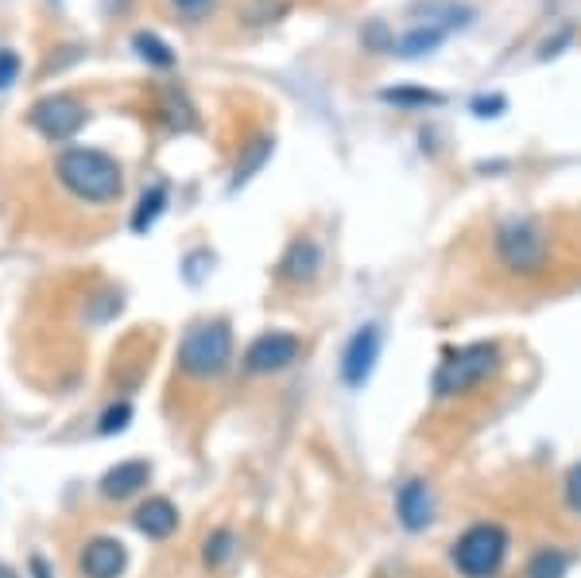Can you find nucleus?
Segmentation results:
<instances>
[{
    "mask_svg": "<svg viewBox=\"0 0 581 578\" xmlns=\"http://www.w3.org/2000/svg\"><path fill=\"white\" fill-rule=\"evenodd\" d=\"M55 179L70 199L109 207L124 194V167L101 148H66L55 156Z\"/></svg>",
    "mask_w": 581,
    "mask_h": 578,
    "instance_id": "obj_1",
    "label": "nucleus"
},
{
    "mask_svg": "<svg viewBox=\"0 0 581 578\" xmlns=\"http://www.w3.org/2000/svg\"><path fill=\"white\" fill-rule=\"evenodd\" d=\"M233 349H237V342H233L230 319H198L182 334L179 349H175V365L190 385H210L233 369Z\"/></svg>",
    "mask_w": 581,
    "mask_h": 578,
    "instance_id": "obj_2",
    "label": "nucleus"
},
{
    "mask_svg": "<svg viewBox=\"0 0 581 578\" xmlns=\"http://www.w3.org/2000/svg\"><path fill=\"white\" fill-rule=\"evenodd\" d=\"M492 248H496V260L504 273L519 276V280H532L543 268L550 265V237L543 230V222L527 214L504 218L492 233Z\"/></svg>",
    "mask_w": 581,
    "mask_h": 578,
    "instance_id": "obj_3",
    "label": "nucleus"
},
{
    "mask_svg": "<svg viewBox=\"0 0 581 578\" xmlns=\"http://www.w3.org/2000/svg\"><path fill=\"white\" fill-rule=\"evenodd\" d=\"M496 369H500L496 342H469V346L446 349V357L438 362V369H434V377H431L434 400L466 397L477 385H484Z\"/></svg>",
    "mask_w": 581,
    "mask_h": 578,
    "instance_id": "obj_4",
    "label": "nucleus"
},
{
    "mask_svg": "<svg viewBox=\"0 0 581 578\" xmlns=\"http://www.w3.org/2000/svg\"><path fill=\"white\" fill-rule=\"evenodd\" d=\"M512 552V536L504 524L496 521H477L454 540L450 563L461 578H496Z\"/></svg>",
    "mask_w": 581,
    "mask_h": 578,
    "instance_id": "obj_5",
    "label": "nucleus"
},
{
    "mask_svg": "<svg viewBox=\"0 0 581 578\" xmlns=\"http://www.w3.org/2000/svg\"><path fill=\"white\" fill-rule=\"evenodd\" d=\"M86 121H90V109L78 98H70V93H47V98H40L27 109V124L51 144L75 141Z\"/></svg>",
    "mask_w": 581,
    "mask_h": 578,
    "instance_id": "obj_6",
    "label": "nucleus"
},
{
    "mask_svg": "<svg viewBox=\"0 0 581 578\" xmlns=\"http://www.w3.org/2000/svg\"><path fill=\"white\" fill-rule=\"evenodd\" d=\"M303 357V338L291 331H264L248 342V349L241 354V369L248 377H276V373L291 369Z\"/></svg>",
    "mask_w": 581,
    "mask_h": 578,
    "instance_id": "obj_7",
    "label": "nucleus"
},
{
    "mask_svg": "<svg viewBox=\"0 0 581 578\" xmlns=\"http://www.w3.org/2000/svg\"><path fill=\"white\" fill-rule=\"evenodd\" d=\"M380 349H384V331L377 323H365L353 331V338L342 349V380L345 389H365L380 362Z\"/></svg>",
    "mask_w": 581,
    "mask_h": 578,
    "instance_id": "obj_8",
    "label": "nucleus"
},
{
    "mask_svg": "<svg viewBox=\"0 0 581 578\" xmlns=\"http://www.w3.org/2000/svg\"><path fill=\"white\" fill-rule=\"evenodd\" d=\"M322 265H326L322 245L311 237V233H299V237L283 248V256L276 260V280L287 284V288H303V284L319 280Z\"/></svg>",
    "mask_w": 581,
    "mask_h": 578,
    "instance_id": "obj_9",
    "label": "nucleus"
},
{
    "mask_svg": "<svg viewBox=\"0 0 581 578\" xmlns=\"http://www.w3.org/2000/svg\"><path fill=\"white\" fill-rule=\"evenodd\" d=\"M129 547L116 536H90L78 547V575L82 578H124Z\"/></svg>",
    "mask_w": 581,
    "mask_h": 578,
    "instance_id": "obj_10",
    "label": "nucleus"
},
{
    "mask_svg": "<svg viewBox=\"0 0 581 578\" xmlns=\"http://www.w3.org/2000/svg\"><path fill=\"white\" fill-rule=\"evenodd\" d=\"M395 516L407 532H426L434 524V489L426 478H407L395 489Z\"/></svg>",
    "mask_w": 581,
    "mask_h": 578,
    "instance_id": "obj_11",
    "label": "nucleus"
},
{
    "mask_svg": "<svg viewBox=\"0 0 581 578\" xmlns=\"http://www.w3.org/2000/svg\"><path fill=\"white\" fill-rule=\"evenodd\" d=\"M148 481H152L148 458H124V463L109 466V470L101 474L98 493L105 497V501H129V497H136Z\"/></svg>",
    "mask_w": 581,
    "mask_h": 578,
    "instance_id": "obj_12",
    "label": "nucleus"
},
{
    "mask_svg": "<svg viewBox=\"0 0 581 578\" xmlns=\"http://www.w3.org/2000/svg\"><path fill=\"white\" fill-rule=\"evenodd\" d=\"M132 524L139 536L148 540H171L179 532V504L171 497H148L132 509Z\"/></svg>",
    "mask_w": 581,
    "mask_h": 578,
    "instance_id": "obj_13",
    "label": "nucleus"
},
{
    "mask_svg": "<svg viewBox=\"0 0 581 578\" xmlns=\"http://www.w3.org/2000/svg\"><path fill=\"white\" fill-rule=\"evenodd\" d=\"M446 27L443 24H434V20H423V24H415L411 27L407 35H400V40L392 43V51L400 58H418V55H431L434 47H438V43L446 40Z\"/></svg>",
    "mask_w": 581,
    "mask_h": 578,
    "instance_id": "obj_14",
    "label": "nucleus"
},
{
    "mask_svg": "<svg viewBox=\"0 0 581 578\" xmlns=\"http://www.w3.org/2000/svg\"><path fill=\"white\" fill-rule=\"evenodd\" d=\"M237 547H241V540H237V532L233 529H213L210 536L202 540V567L205 570H222V567H230L233 559H237Z\"/></svg>",
    "mask_w": 581,
    "mask_h": 578,
    "instance_id": "obj_15",
    "label": "nucleus"
},
{
    "mask_svg": "<svg viewBox=\"0 0 581 578\" xmlns=\"http://www.w3.org/2000/svg\"><path fill=\"white\" fill-rule=\"evenodd\" d=\"M164 210H167V187H164V182H156V187H148L136 199V210H132V222H129L132 233H139V237H144V233H148L152 225L164 218Z\"/></svg>",
    "mask_w": 581,
    "mask_h": 578,
    "instance_id": "obj_16",
    "label": "nucleus"
},
{
    "mask_svg": "<svg viewBox=\"0 0 581 578\" xmlns=\"http://www.w3.org/2000/svg\"><path fill=\"white\" fill-rule=\"evenodd\" d=\"M271 148H276V141L271 136H256L253 144H245V156L237 159V171H233V187H245L253 175L264 171V164L271 159Z\"/></svg>",
    "mask_w": 581,
    "mask_h": 578,
    "instance_id": "obj_17",
    "label": "nucleus"
},
{
    "mask_svg": "<svg viewBox=\"0 0 581 578\" xmlns=\"http://www.w3.org/2000/svg\"><path fill=\"white\" fill-rule=\"evenodd\" d=\"M132 47H136V55L144 58L148 67H159V70L175 67V51L167 47V43L159 40L156 32H136V35H132Z\"/></svg>",
    "mask_w": 581,
    "mask_h": 578,
    "instance_id": "obj_18",
    "label": "nucleus"
},
{
    "mask_svg": "<svg viewBox=\"0 0 581 578\" xmlns=\"http://www.w3.org/2000/svg\"><path fill=\"white\" fill-rule=\"evenodd\" d=\"M570 570V555L562 547H539L527 563V578H566Z\"/></svg>",
    "mask_w": 581,
    "mask_h": 578,
    "instance_id": "obj_19",
    "label": "nucleus"
},
{
    "mask_svg": "<svg viewBox=\"0 0 581 578\" xmlns=\"http://www.w3.org/2000/svg\"><path fill=\"white\" fill-rule=\"evenodd\" d=\"M164 116H167V124H171V129H179V133H190V129L198 124L194 105H190V101L182 98V93H175V90L164 98Z\"/></svg>",
    "mask_w": 581,
    "mask_h": 578,
    "instance_id": "obj_20",
    "label": "nucleus"
},
{
    "mask_svg": "<svg viewBox=\"0 0 581 578\" xmlns=\"http://www.w3.org/2000/svg\"><path fill=\"white\" fill-rule=\"evenodd\" d=\"M132 420V404L129 400H116V404H109L105 412H101L98 420V435H116V431H124Z\"/></svg>",
    "mask_w": 581,
    "mask_h": 578,
    "instance_id": "obj_21",
    "label": "nucleus"
},
{
    "mask_svg": "<svg viewBox=\"0 0 581 578\" xmlns=\"http://www.w3.org/2000/svg\"><path fill=\"white\" fill-rule=\"evenodd\" d=\"M562 501H566V509H570L573 516H581V463H573L570 474H566V481H562Z\"/></svg>",
    "mask_w": 581,
    "mask_h": 578,
    "instance_id": "obj_22",
    "label": "nucleus"
},
{
    "mask_svg": "<svg viewBox=\"0 0 581 578\" xmlns=\"http://www.w3.org/2000/svg\"><path fill=\"white\" fill-rule=\"evenodd\" d=\"M384 101H395V105H438V93L431 90H384Z\"/></svg>",
    "mask_w": 581,
    "mask_h": 578,
    "instance_id": "obj_23",
    "label": "nucleus"
},
{
    "mask_svg": "<svg viewBox=\"0 0 581 578\" xmlns=\"http://www.w3.org/2000/svg\"><path fill=\"white\" fill-rule=\"evenodd\" d=\"M16 78H20V55L16 51H0V93L12 90Z\"/></svg>",
    "mask_w": 581,
    "mask_h": 578,
    "instance_id": "obj_24",
    "label": "nucleus"
},
{
    "mask_svg": "<svg viewBox=\"0 0 581 578\" xmlns=\"http://www.w3.org/2000/svg\"><path fill=\"white\" fill-rule=\"evenodd\" d=\"M217 0H171V9L179 12V16H187V20H202L205 12L213 9Z\"/></svg>",
    "mask_w": 581,
    "mask_h": 578,
    "instance_id": "obj_25",
    "label": "nucleus"
},
{
    "mask_svg": "<svg viewBox=\"0 0 581 578\" xmlns=\"http://www.w3.org/2000/svg\"><path fill=\"white\" fill-rule=\"evenodd\" d=\"M32 570H35V578H51V567L40 559V555H32Z\"/></svg>",
    "mask_w": 581,
    "mask_h": 578,
    "instance_id": "obj_26",
    "label": "nucleus"
},
{
    "mask_svg": "<svg viewBox=\"0 0 581 578\" xmlns=\"http://www.w3.org/2000/svg\"><path fill=\"white\" fill-rule=\"evenodd\" d=\"M0 578H20V575H16V570L9 567V563H0Z\"/></svg>",
    "mask_w": 581,
    "mask_h": 578,
    "instance_id": "obj_27",
    "label": "nucleus"
}]
</instances>
